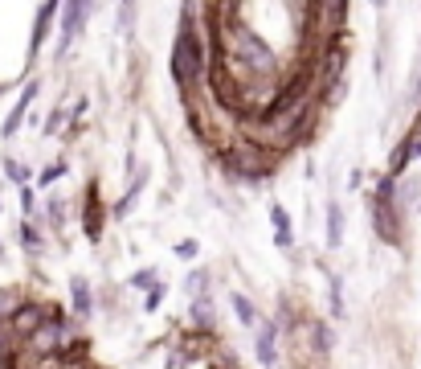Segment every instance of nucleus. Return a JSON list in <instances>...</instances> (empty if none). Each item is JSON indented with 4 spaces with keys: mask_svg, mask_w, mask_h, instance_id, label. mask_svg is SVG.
Here are the masks:
<instances>
[{
    "mask_svg": "<svg viewBox=\"0 0 421 369\" xmlns=\"http://www.w3.org/2000/svg\"><path fill=\"white\" fill-rule=\"evenodd\" d=\"M270 218H275L278 242H291V218H287V209H282V205H275V209H270Z\"/></svg>",
    "mask_w": 421,
    "mask_h": 369,
    "instance_id": "20e7f679",
    "label": "nucleus"
},
{
    "mask_svg": "<svg viewBox=\"0 0 421 369\" xmlns=\"http://www.w3.org/2000/svg\"><path fill=\"white\" fill-rule=\"evenodd\" d=\"M258 361L262 365H275V328H266L258 341Z\"/></svg>",
    "mask_w": 421,
    "mask_h": 369,
    "instance_id": "7ed1b4c3",
    "label": "nucleus"
},
{
    "mask_svg": "<svg viewBox=\"0 0 421 369\" xmlns=\"http://www.w3.org/2000/svg\"><path fill=\"white\" fill-rule=\"evenodd\" d=\"M233 312H238L242 324H254V303L245 300V296H233Z\"/></svg>",
    "mask_w": 421,
    "mask_h": 369,
    "instance_id": "423d86ee",
    "label": "nucleus"
},
{
    "mask_svg": "<svg viewBox=\"0 0 421 369\" xmlns=\"http://www.w3.org/2000/svg\"><path fill=\"white\" fill-rule=\"evenodd\" d=\"M327 238H331V246L340 242V205H327Z\"/></svg>",
    "mask_w": 421,
    "mask_h": 369,
    "instance_id": "39448f33",
    "label": "nucleus"
},
{
    "mask_svg": "<svg viewBox=\"0 0 421 369\" xmlns=\"http://www.w3.org/2000/svg\"><path fill=\"white\" fill-rule=\"evenodd\" d=\"M176 74L184 83H193L196 74H201V46H196V37L184 29L176 41Z\"/></svg>",
    "mask_w": 421,
    "mask_h": 369,
    "instance_id": "f257e3e1",
    "label": "nucleus"
},
{
    "mask_svg": "<svg viewBox=\"0 0 421 369\" xmlns=\"http://www.w3.org/2000/svg\"><path fill=\"white\" fill-rule=\"evenodd\" d=\"M176 254H180V259H193V254H196V242H193V238H188V242H180Z\"/></svg>",
    "mask_w": 421,
    "mask_h": 369,
    "instance_id": "6e6552de",
    "label": "nucleus"
},
{
    "mask_svg": "<svg viewBox=\"0 0 421 369\" xmlns=\"http://www.w3.org/2000/svg\"><path fill=\"white\" fill-rule=\"evenodd\" d=\"M74 308H78V312H86V308H90V291H86V284H82V279H74Z\"/></svg>",
    "mask_w": 421,
    "mask_h": 369,
    "instance_id": "0eeeda50",
    "label": "nucleus"
},
{
    "mask_svg": "<svg viewBox=\"0 0 421 369\" xmlns=\"http://www.w3.org/2000/svg\"><path fill=\"white\" fill-rule=\"evenodd\" d=\"M33 95H37V86H29V90L21 95V103H16V107H13V119L4 123V135H13V132H16V123H21V115H25V107H29V103H33Z\"/></svg>",
    "mask_w": 421,
    "mask_h": 369,
    "instance_id": "f03ea898",
    "label": "nucleus"
}]
</instances>
